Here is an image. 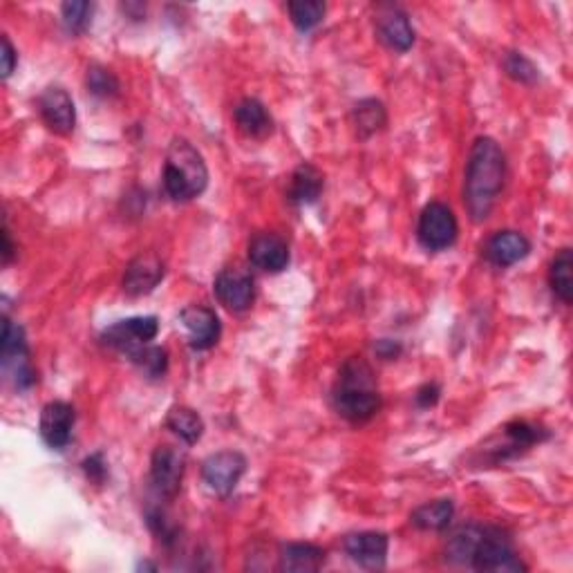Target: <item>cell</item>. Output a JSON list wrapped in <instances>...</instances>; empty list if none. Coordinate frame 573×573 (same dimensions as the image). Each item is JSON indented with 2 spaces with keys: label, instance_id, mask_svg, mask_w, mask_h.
<instances>
[{
  "label": "cell",
  "instance_id": "13",
  "mask_svg": "<svg viewBox=\"0 0 573 573\" xmlns=\"http://www.w3.org/2000/svg\"><path fill=\"white\" fill-rule=\"evenodd\" d=\"M77 412L65 401H50L41 412V437L54 450H63L70 444Z\"/></svg>",
  "mask_w": 573,
  "mask_h": 573
},
{
  "label": "cell",
  "instance_id": "23",
  "mask_svg": "<svg viewBox=\"0 0 573 573\" xmlns=\"http://www.w3.org/2000/svg\"><path fill=\"white\" fill-rule=\"evenodd\" d=\"M455 506L450 500H435L428 504H421L419 509L412 511L410 522L421 531H444L448 524L453 522Z\"/></svg>",
  "mask_w": 573,
  "mask_h": 573
},
{
  "label": "cell",
  "instance_id": "37",
  "mask_svg": "<svg viewBox=\"0 0 573 573\" xmlns=\"http://www.w3.org/2000/svg\"><path fill=\"white\" fill-rule=\"evenodd\" d=\"M14 258V244H12V236H9V229L7 224L3 227V265H9Z\"/></svg>",
  "mask_w": 573,
  "mask_h": 573
},
{
  "label": "cell",
  "instance_id": "27",
  "mask_svg": "<svg viewBox=\"0 0 573 573\" xmlns=\"http://www.w3.org/2000/svg\"><path fill=\"white\" fill-rule=\"evenodd\" d=\"M287 12L291 23H294L300 32L314 30L316 25L323 23L327 7L321 0H291L287 3Z\"/></svg>",
  "mask_w": 573,
  "mask_h": 573
},
{
  "label": "cell",
  "instance_id": "12",
  "mask_svg": "<svg viewBox=\"0 0 573 573\" xmlns=\"http://www.w3.org/2000/svg\"><path fill=\"white\" fill-rule=\"evenodd\" d=\"M343 547L347 551V556L363 569H383L385 560H388L390 540L385 533L363 531L347 535Z\"/></svg>",
  "mask_w": 573,
  "mask_h": 573
},
{
  "label": "cell",
  "instance_id": "29",
  "mask_svg": "<svg viewBox=\"0 0 573 573\" xmlns=\"http://www.w3.org/2000/svg\"><path fill=\"white\" fill-rule=\"evenodd\" d=\"M92 16V5L86 0H70V3H63L61 7V21L68 34H83L90 25Z\"/></svg>",
  "mask_w": 573,
  "mask_h": 573
},
{
  "label": "cell",
  "instance_id": "9",
  "mask_svg": "<svg viewBox=\"0 0 573 573\" xmlns=\"http://www.w3.org/2000/svg\"><path fill=\"white\" fill-rule=\"evenodd\" d=\"M157 332H159V321L155 316H135L110 325L108 330H103L101 341L108 347H115L119 352L130 354L133 350H137V347L148 345L153 341Z\"/></svg>",
  "mask_w": 573,
  "mask_h": 573
},
{
  "label": "cell",
  "instance_id": "3",
  "mask_svg": "<svg viewBox=\"0 0 573 573\" xmlns=\"http://www.w3.org/2000/svg\"><path fill=\"white\" fill-rule=\"evenodd\" d=\"M334 408L352 424H365L381 410V394L368 363L350 359L343 365L334 388Z\"/></svg>",
  "mask_w": 573,
  "mask_h": 573
},
{
  "label": "cell",
  "instance_id": "6",
  "mask_svg": "<svg viewBox=\"0 0 573 573\" xmlns=\"http://www.w3.org/2000/svg\"><path fill=\"white\" fill-rule=\"evenodd\" d=\"M459 233V224L453 209L444 202H430L419 215L417 236L421 247L428 251H444L453 247Z\"/></svg>",
  "mask_w": 573,
  "mask_h": 573
},
{
  "label": "cell",
  "instance_id": "22",
  "mask_svg": "<svg viewBox=\"0 0 573 573\" xmlns=\"http://www.w3.org/2000/svg\"><path fill=\"white\" fill-rule=\"evenodd\" d=\"M549 285L556 298L565 305H571L573 300V251L569 247L560 249L549 269Z\"/></svg>",
  "mask_w": 573,
  "mask_h": 573
},
{
  "label": "cell",
  "instance_id": "36",
  "mask_svg": "<svg viewBox=\"0 0 573 573\" xmlns=\"http://www.w3.org/2000/svg\"><path fill=\"white\" fill-rule=\"evenodd\" d=\"M374 350H377V354L383 356V359H392V356H397L401 352V347L392 341H379L374 345Z\"/></svg>",
  "mask_w": 573,
  "mask_h": 573
},
{
  "label": "cell",
  "instance_id": "7",
  "mask_svg": "<svg viewBox=\"0 0 573 573\" xmlns=\"http://www.w3.org/2000/svg\"><path fill=\"white\" fill-rule=\"evenodd\" d=\"M247 473V457L238 450H220L204 459L202 479L215 495L227 497L238 486L240 477Z\"/></svg>",
  "mask_w": 573,
  "mask_h": 573
},
{
  "label": "cell",
  "instance_id": "5",
  "mask_svg": "<svg viewBox=\"0 0 573 573\" xmlns=\"http://www.w3.org/2000/svg\"><path fill=\"white\" fill-rule=\"evenodd\" d=\"M0 356H3L5 377L12 379L18 390H27L36 383V372L30 363L25 330L18 323L3 318V336H0Z\"/></svg>",
  "mask_w": 573,
  "mask_h": 573
},
{
  "label": "cell",
  "instance_id": "1",
  "mask_svg": "<svg viewBox=\"0 0 573 573\" xmlns=\"http://www.w3.org/2000/svg\"><path fill=\"white\" fill-rule=\"evenodd\" d=\"M446 558L457 565H468L477 571L518 573L526 571L518 551L513 549L509 533L500 526L466 524L450 535Z\"/></svg>",
  "mask_w": 573,
  "mask_h": 573
},
{
  "label": "cell",
  "instance_id": "2",
  "mask_svg": "<svg viewBox=\"0 0 573 573\" xmlns=\"http://www.w3.org/2000/svg\"><path fill=\"white\" fill-rule=\"evenodd\" d=\"M506 184V155L491 137H479L471 148L464 180V204L473 222L493 213Z\"/></svg>",
  "mask_w": 573,
  "mask_h": 573
},
{
  "label": "cell",
  "instance_id": "34",
  "mask_svg": "<svg viewBox=\"0 0 573 573\" xmlns=\"http://www.w3.org/2000/svg\"><path fill=\"white\" fill-rule=\"evenodd\" d=\"M16 68V50L9 36H3V79L12 77V72Z\"/></svg>",
  "mask_w": 573,
  "mask_h": 573
},
{
  "label": "cell",
  "instance_id": "19",
  "mask_svg": "<svg viewBox=\"0 0 573 573\" xmlns=\"http://www.w3.org/2000/svg\"><path fill=\"white\" fill-rule=\"evenodd\" d=\"M280 571L314 573L325 565V551L312 542H287L280 547Z\"/></svg>",
  "mask_w": 573,
  "mask_h": 573
},
{
  "label": "cell",
  "instance_id": "17",
  "mask_svg": "<svg viewBox=\"0 0 573 573\" xmlns=\"http://www.w3.org/2000/svg\"><path fill=\"white\" fill-rule=\"evenodd\" d=\"M531 253V242L520 231H497L495 236L486 242L484 256L491 265L506 269L515 265V262L524 260Z\"/></svg>",
  "mask_w": 573,
  "mask_h": 573
},
{
  "label": "cell",
  "instance_id": "21",
  "mask_svg": "<svg viewBox=\"0 0 573 573\" xmlns=\"http://www.w3.org/2000/svg\"><path fill=\"white\" fill-rule=\"evenodd\" d=\"M233 117H236L240 133L253 139L267 137L271 130H274V119H271L267 108L262 106L258 99H242L236 106Z\"/></svg>",
  "mask_w": 573,
  "mask_h": 573
},
{
  "label": "cell",
  "instance_id": "10",
  "mask_svg": "<svg viewBox=\"0 0 573 573\" xmlns=\"http://www.w3.org/2000/svg\"><path fill=\"white\" fill-rule=\"evenodd\" d=\"M215 296L231 312H244L253 305L256 298V283L247 269L227 267L215 278Z\"/></svg>",
  "mask_w": 573,
  "mask_h": 573
},
{
  "label": "cell",
  "instance_id": "11",
  "mask_svg": "<svg viewBox=\"0 0 573 573\" xmlns=\"http://www.w3.org/2000/svg\"><path fill=\"white\" fill-rule=\"evenodd\" d=\"M180 323L189 334V345L193 350H209L220 338V318L211 307L191 305L182 309Z\"/></svg>",
  "mask_w": 573,
  "mask_h": 573
},
{
  "label": "cell",
  "instance_id": "32",
  "mask_svg": "<svg viewBox=\"0 0 573 573\" xmlns=\"http://www.w3.org/2000/svg\"><path fill=\"white\" fill-rule=\"evenodd\" d=\"M148 526L153 529V533L164 544H173L177 540V533L173 529V524L166 520V515L162 511H150L148 513Z\"/></svg>",
  "mask_w": 573,
  "mask_h": 573
},
{
  "label": "cell",
  "instance_id": "14",
  "mask_svg": "<svg viewBox=\"0 0 573 573\" xmlns=\"http://www.w3.org/2000/svg\"><path fill=\"white\" fill-rule=\"evenodd\" d=\"M164 262L155 253H142L130 260L124 274V291L128 296H146L164 280Z\"/></svg>",
  "mask_w": 573,
  "mask_h": 573
},
{
  "label": "cell",
  "instance_id": "16",
  "mask_svg": "<svg viewBox=\"0 0 573 573\" xmlns=\"http://www.w3.org/2000/svg\"><path fill=\"white\" fill-rule=\"evenodd\" d=\"M249 260L262 271L280 274L289 265V247L276 233H256L249 242Z\"/></svg>",
  "mask_w": 573,
  "mask_h": 573
},
{
  "label": "cell",
  "instance_id": "25",
  "mask_svg": "<svg viewBox=\"0 0 573 573\" xmlns=\"http://www.w3.org/2000/svg\"><path fill=\"white\" fill-rule=\"evenodd\" d=\"M504 435L509 439V444L502 448V453L497 455V459H504L506 455H518L520 450H526L529 446L540 444L542 439L549 437V432L540 428V426H533L529 421H513L504 428Z\"/></svg>",
  "mask_w": 573,
  "mask_h": 573
},
{
  "label": "cell",
  "instance_id": "24",
  "mask_svg": "<svg viewBox=\"0 0 573 573\" xmlns=\"http://www.w3.org/2000/svg\"><path fill=\"white\" fill-rule=\"evenodd\" d=\"M166 428L173 430V435L186 441L189 446L197 444V441H200L204 435L202 417L186 406L171 408V412H168V417H166Z\"/></svg>",
  "mask_w": 573,
  "mask_h": 573
},
{
  "label": "cell",
  "instance_id": "26",
  "mask_svg": "<svg viewBox=\"0 0 573 573\" xmlns=\"http://www.w3.org/2000/svg\"><path fill=\"white\" fill-rule=\"evenodd\" d=\"M352 119L356 126V133H359L361 139H368L374 133L388 124V115H385L383 103L377 99H363L354 106L352 110Z\"/></svg>",
  "mask_w": 573,
  "mask_h": 573
},
{
  "label": "cell",
  "instance_id": "35",
  "mask_svg": "<svg viewBox=\"0 0 573 573\" xmlns=\"http://www.w3.org/2000/svg\"><path fill=\"white\" fill-rule=\"evenodd\" d=\"M439 401V388L435 383H426L424 388H419L417 392V403L421 408H430V406H435V403Z\"/></svg>",
  "mask_w": 573,
  "mask_h": 573
},
{
  "label": "cell",
  "instance_id": "8",
  "mask_svg": "<svg viewBox=\"0 0 573 573\" xmlns=\"http://www.w3.org/2000/svg\"><path fill=\"white\" fill-rule=\"evenodd\" d=\"M184 466L186 459L180 450H175L173 446L155 448L153 459H150V482H153L157 495L166 497V500H173V497L180 493Z\"/></svg>",
  "mask_w": 573,
  "mask_h": 573
},
{
  "label": "cell",
  "instance_id": "31",
  "mask_svg": "<svg viewBox=\"0 0 573 573\" xmlns=\"http://www.w3.org/2000/svg\"><path fill=\"white\" fill-rule=\"evenodd\" d=\"M504 72L509 74V77L513 81H518V83H535L540 77V72L538 68H535V63L531 59H526V56L522 52H509L504 56Z\"/></svg>",
  "mask_w": 573,
  "mask_h": 573
},
{
  "label": "cell",
  "instance_id": "28",
  "mask_svg": "<svg viewBox=\"0 0 573 573\" xmlns=\"http://www.w3.org/2000/svg\"><path fill=\"white\" fill-rule=\"evenodd\" d=\"M128 356H130V361H133L137 368L150 379L164 377L168 370V352L164 350V347L148 343V345L137 347V350H133Z\"/></svg>",
  "mask_w": 573,
  "mask_h": 573
},
{
  "label": "cell",
  "instance_id": "15",
  "mask_svg": "<svg viewBox=\"0 0 573 573\" xmlns=\"http://www.w3.org/2000/svg\"><path fill=\"white\" fill-rule=\"evenodd\" d=\"M39 110L45 124L59 135H70L74 130V124H77L74 101L63 88L45 90L39 99Z\"/></svg>",
  "mask_w": 573,
  "mask_h": 573
},
{
  "label": "cell",
  "instance_id": "18",
  "mask_svg": "<svg viewBox=\"0 0 573 573\" xmlns=\"http://www.w3.org/2000/svg\"><path fill=\"white\" fill-rule=\"evenodd\" d=\"M377 34L394 52H408L415 43V30H412L410 18L399 7L381 9V14L377 16Z\"/></svg>",
  "mask_w": 573,
  "mask_h": 573
},
{
  "label": "cell",
  "instance_id": "4",
  "mask_svg": "<svg viewBox=\"0 0 573 573\" xmlns=\"http://www.w3.org/2000/svg\"><path fill=\"white\" fill-rule=\"evenodd\" d=\"M209 184V168L191 142L177 137L168 146L164 164V191L175 202H189L206 191Z\"/></svg>",
  "mask_w": 573,
  "mask_h": 573
},
{
  "label": "cell",
  "instance_id": "20",
  "mask_svg": "<svg viewBox=\"0 0 573 573\" xmlns=\"http://www.w3.org/2000/svg\"><path fill=\"white\" fill-rule=\"evenodd\" d=\"M325 177L314 164L303 162L294 173H291L289 182V200L294 204H314L323 193Z\"/></svg>",
  "mask_w": 573,
  "mask_h": 573
},
{
  "label": "cell",
  "instance_id": "33",
  "mask_svg": "<svg viewBox=\"0 0 573 573\" xmlns=\"http://www.w3.org/2000/svg\"><path fill=\"white\" fill-rule=\"evenodd\" d=\"M83 471H86V475L92 479V482L101 484L103 479H106V473H108L106 462H103V455L101 453L90 455L86 462H83Z\"/></svg>",
  "mask_w": 573,
  "mask_h": 573
},
{
  "label": "cell",
  "instance_id": "30",
  "mask_svg": "<svg viewBox=\"0 0 573 573\" xmlns=\"http://www.w3.org/2000/svg\"><path fill=\"white\" fill-rule=\"evenodd\" d=\"M86 86L92 95L101 99L119 95V79L108 68H103V65H90Z\"/></svg>",
  "mask_w": 573,
  "mask_h": 573
}]
</instances>
